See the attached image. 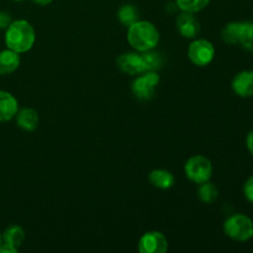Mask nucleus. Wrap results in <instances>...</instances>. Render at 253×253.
Wrapping results in <instances>:
<instances>
[{"label":"nucleus","instance_id":"obj_1","mask_svg":"<svg viewBox=\"0 0 253 253\" xmlns=\"http://www.w3.org/2000/svg\"><path fill=\"white\" fill-rule=\"evenodd\" d=\"M36 41V32L34 26L27 20H15L10 22L5 31V44L7 48L26 53L34 47Z\"/></svg>","mask_w":253,"mask_h":253},{"label":"nucleus","instance_id":"obj_2","mask_svg":"<svg viewBox=\"0 0 253 253\" xmlns=\"http://www.w3.org/2000/svg\"><path fill=\"white\" fill-rule=\"evenodd\" d=\"M127 41L135 51L147 52L155 49L160 42V31L151 21L137 20L127 27Z\"/></svg>","mask_w":253,"mask_h":253},{"label":"nucleus","instance_id":"obj_3","mask_svg":"<svg viewBox=\"0 0 253 253\" xmlns=\"http://www.w3.org/2000/svg\"><path fill=\"white\" fill-rule=\"evenodd\" d=\"M224 232L229 239L246 242L253 237V221L245 214H234L224 222Z\"/></svg>","mask_w":253,"mask_h":253},{"label":"nucleus","instance_id":"obj_4","mask_svg":"<svg viewBox=\"0 0 253 253\" xmlns=\"http://www.w3.org/2000/svg\"><path fill=\"white\" fill-rule=\"evenodd\" d=\"M184 172L190 182L195 184H202L210 180L214 168L209 158L203 155H195L185 162Z\"/></svg>","mask_w":253,"mask_h":253},{"label":"nucleus","instance_id":"obj_5","mask_svg":"<svg viewBox=\"0 0 253 253\" xmlns=\"http://www.w3.org/2000/svg\"><path fill=\"white\" fill-rule=\"evenodd\" d=\"M160 76L157 71H145L137 74L131 84V91L136 99L141 101H148L155 96V91L160 84Z\"/></svg>","mask_w":253,"mask_h":253},{"label":"nucleus","instance_id":"obj_6","mask_svg":"<svg viewBox=\"0 0 253 253\" xmlns=\"http://www.w3.org/2000/svg\"><path fill=\"white\" fill-rule=\"evenodd\" d=\"M190 62L198 67H205L215 58V47L209 40L194 39L188 47Z\"/></svg>","mask_w":253,"mask_h":253},{"label":"nucleus","instance_id":"obj_7","mask_svg":"<svg viewBox=\"0 0 253 253\" xmlns=\"http://www.w3.org/2000/svg\"><path fill=\"white\" fill-rule=\"evenodd\" d=\"M167 250V237L160 231H148L138 240V251L141 253H166Z\"/></svg>","mask_w":253,"mask_h":253},{"label":"nucleus","instance_id":"obj_8","mask_svg":"<svg viewBox=\"0 0 253 253\" xmlns=\"http://www.w3.org/2000/svg\"><path fill=\"white\" fill-rule=\"evenodd\" d=\"M116 66L121 72L130 76H137L146 71V64L143 61L142 53L127 52L123 53L116 58Z\"/></svg>","mask_w":253,"mask_h":253},{"label":"nucleus","instance_id":"obj_9","mask_svg":"<svg viewBox=\"0 0 253 253\" xmlns=\"http://www.w3.org/2000/svg\"><path fill=\"white\" fill-rule=\"evenodd\" d=\"M231 89L240 98H253V69L239 72L232 79Z\"/></svg>","mask_w":253,"mask_h":253},{"label":"nucleus","instance_id":"obj_10","mask_svg":"<svg viewBox=\"0 0 253 253\" xmlns=\"http://www.w3.org/2000/svg\"><path fill=\"white\" fill-rule=\"evenodd\" d=\"M175 26L178 31L185 39H195L200 32V22L195 14L180 11L175 19Z\"/></svg>","mask_w":253,"mask_h":253},{"label":"nucleus","instance_id":"obj_11","mask_svg":"<svg viewBox=\"0 0 253 253\" xmlns=\"http://www.w3.org/2000/svg\"><path fill=\"white\" fill-rule=\"evenodd\" d=\"M19 109V101L11 93L0 90V123L12 120Z\"/></svg>","mask_w":253,"mask_h":253},{"label":"nucleus","instance_id":"obj_12","mask_svg":"<svg viewBox=\"0 0 253 253\" xmlns=\"http://www.w3.org/2000/svg\"><path fill=\"white\" fill-rule=\"evenodd\" d=\"M15 119H16L17 126L26 132H32L36 130L40 123L39 114L32 108L19 109Z\"/></svg>","mask_w":253,"mask_h":253},{"label":"nucleus","instance_id":"obj_13","mask_svg":"<svg viewBox=\"0 0 253 253\" xmlns=\"http://www.w3.org/2000/svg\"><path fill=\"white\" fill-rule=\"evenodd\" d=\"M21 63L20 53L6 48L0 52V76H9L19 68Z\"/></svg>","mask_w":253,"mask_h":253},{"label":"nucleus","instance_id":"obj_14","mask_svg":"<svg viewBox=\"0 0 253 253\" xmlns=\"http://www.w3.org/2000/svg\"><path fill=\"white\" fill-rule=\"evenodd\" d=\"M148 182L152 187L158 189H170L174 185L175 178L174 174L169 170L166 169H153L148 174Z\"/></svg>","mask_w":253,"mask_h":253},{"label":"nucleus","instance_id":"obj_15","mask_svg":"<svg viewBox=\"0 0 253 253\" xmlns=\"http://www.w3.org/2000/svg\"><path fill=\"white\" fill-rule=\"evenodd\" d=\"M25 237H26V234H25L24 229L19 225H12V226L7 227L2 234V244L19 251L21 245L24 244Z\"/></svg>","mask_w":253,"mask_h":253},{"label":"nucleus","instance_id":"obj_16","mask_svg":"<svg viewBox=\"0 0 253 253\" xmlns=\"http://www.w3.org/2000/svg\"><path fill=\"white\" fill-rule=\"evenodd\" d=\"M242 24L244 22L241 21L229 22L221 31L222 41L227 44H239L240 36H241Z\"/></svg>","mask_w":253,"mask_h":253},{"label":"nucleus","instance_id":"obj_17","mask_svg":"<svg viewBox=\"0 0 253 253\" xmlns=\"http://www.w3.org/2000/svg\"><path fill=\"white\" fill-rule=\"evenodd\" d=\"M138 17H140V12L133 4H124L118 10V19L123 26L128 27L133 22L140 20Z\"/></svg>","mask_w":253,"mask_h":253},{"label":"nucleus","instance_id":"obj_18","mask_svg":"<svg viewBox=\"0 0 253 253\" xmlns=\"http://www.w3.org/2000/svg\"><path fill=\"white\" fill-rule=\"evenodd\" d=\"M198 198H199L200 202L205 203V204H211V203H214L219 198V189H217V187L214 183L208 180V182L199 184Z\"/></svg>","mask_w":253,"mask_h":253},{"label":"nucleus","instance_id":"obj_19","mask_svg":"<svg viewBox=\"0 0 253 253\" xmlns=\"http://www.w3.org/2000/svg\"><path fill=\"white\" fill-rule=\"evenodd\" d=\"M209 2L210 0H175V5L180 11L192 12V14H197L204 10Z\"/></svg>","mask_w":253,"mask_h":253},{"label":"nucleus","instance_id":"obj_20","mask_svg":"<svg viewBox=\"0 0 253 253\" xmlns=\"http://www.w3.org/2000/svg\"><path fill=\"white\" fill-rule=\"evenodd\" d=\"M239 44L244 49L253 53V22L246 21L242 24Z\"/></svg>","mask_w":253,"mask_h":253},{"label":"nucleus","instance_id":"obj_21","mask_svg":"<svg viewBox=\"0 0 253 253\" xmlns=\"http://www.w3.org/2000/svg\"><path fill=\"white\" fill-rule=\"evenodd\" d=\"M142 57L146 64V71H157L162 66V57H161L160 53L153 51V49L142 52Z\"/></svg>","mask_w":253,"mask_h":253},{"label":"nucleus","instance_id":"obj_22","mask_svg":"<svg viewBox=\"0 0 253 253\" xmlns=\"http://www.w3.org/2000/svg\"><path fill=\"white\" fill-rule=\"evenodd\" d=\"M242 192H244V197L246 198L247 202L250 204H253V175L247 178L246 182L244 183Z\"/></svg>","mask_w":253,"mask_h":253},{"label":"nucleus","instance_id":"obj_23","mask_svg":"<svg viewBox=\"0 0 253 253\" xmlns=\"http://www.w3.org/2000/svg\"><path fill=\"white\" fill-rule=\"evenodd\" d=\"M246 147L249 150V152L253 156V128L246 136Z\"/></svg>","mask_w":253,"mask_h":253},{"label":"nucleus","instance_id":"obj_24","mask_svg":"<svg viewBox=\"0 0 253 253\" xmlns=\"http://www.w3.org/2000/svg\"><path fill=\"white\" fill-rule=\"evenodd\" d=\"M32 1H34V4L39 5V6H47V5L53 2V0H32Z\"/></svg>","mask_w":253,"mask_h":253},{"label":"nucleus","instance_id":"obj_25","mask_svg":"<svg viewBox=\"0 0 253 253\" xmlns=\"http://www.w3.org/2000/svg\"><path fill=\"white\" fill-rule=\"evenodd\" d=\"M1 245H2V234L0 232V246H1Z\"/></svg>","mask_w":253,"mask_h":253},{"label":"nucleus","instance_id":"obj_26","mask_svg":"<svg viewBox=\"0 0 253 253\" xmlns=\"http://www.w3.org/2000/svg\"><path fill=\"white\" fill-rule=\"evenodd\" d=\"M2 29V22H1V14H0V30Z\"/></svg>","mask_w":253,"mask_h":253},{"label":"nucleus","instance_id":"obj_27","mask_svg":"<svg viewBox=\"0 0 253 253\" xmlns=\"http://www.w3.org/2000/svg\"><path fill=\"white\" fill-rule=\"evenodd\" d=\"M14 1H25V0H14Z\"/></svg>","mask_w":253,"mask_h":253}]
</instances>
